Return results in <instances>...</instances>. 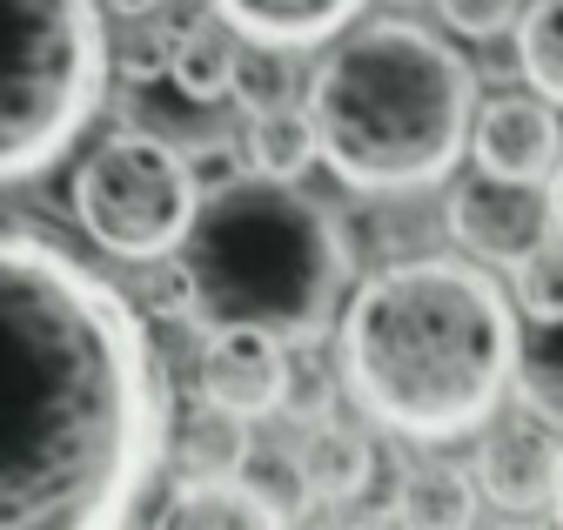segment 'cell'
Here are the masks:
<instances>
[{
    "instance_id": "cell-16",
    "label": "cell",
    "mask_w": 563,
    "mask_h": 530,
    "mask_svg": "<svg viewBox=\"0 0 563 530\" xmlns=\"http://www.w3.org/2000/svg\"><path fill=\"white\" fill-rule=\"evenodd\" d=\"M389 510L402 523H422V530H456L476 517V477L456 471V463H416Z\"/></svg>"
},
{
    "instance_id": "cell-5",
    "label": "cell",
    "mask_w": 563,
    "mask_h": 530,
    "mask_svg": "<svg viewBox=\"0 0 563 530\" xmlns=\"http://www.w3.org/2000/svg\"><path fill=\"white\" fill-rule=\"evenodd\" d=\"M114 68L101 0H0V188L75 155Z\"/></svg>"
},
{
    "instance_id": "cell-14",
    "label": "cell",
    "mask_w": 563,
    "mask_h": 530,
    "mask_svg": "<svg viewBox=\"0 0 563 530\" xmlns=\"http://www.w3.org/2000/svg\"><path fill=\"white\" fill-rule=\"evenodd\" d=\"M162 523H181V530H262V523H275V510L235 471H208V477H188L162 504Z\"/></svg>"
},
{
    "instance_id": "cell-19",
    "label": "cell",
    "mask_w": 563,
    "mask_h": 530,
    "mask_svg": "<svg viewBox=\"0 0 563 530\" xmlns=\"http://www.w3.org/2000/svg\"><path fill=\"white\" fill-rule=\"evenodd\" d=\"M188 21H175L168 8H148V14H134L114 41V68L128 81H168V60H175V41H181Z\"/></svg>"
},
{
    "instance_id": "cell-6",
    "label": "cell",
    "mask_w": 563,
    "mask_h": 530,
    "mask_svg": "<svg viewBox=\"0 0 563 530\" xmlns=\"http://www.w3.org/2000/svg\"><path fill=\"white\" fill-rule=\"evenodd\" d=\"M67 202H75V222L101 255L162 262V255H175V242L195 222L201 175L188 168V155L175 142L141 135V128H114V135H101L81 155Z\"/></svg>"
},
{
    "instance_id": "cell-17",
    "label": "cell",
    "mask_w": 563,
    "mask_h": 530,
    "mask_svg": "<svg viewBox=\"0 0 563 530\" xmlns=\"http://www.w3.org/2000/svg\"><path fill=\"white\" fill-rule=\"evenodd\" d=\"M510 34H517L523 81L563 108V0H530V8H517Z\"/></svg>"
},
{
    "instance_id": "cell-10",
    "label": "cell",
    "mask_w": 563,
    "mask_h": 530,
    "mask_svg": "<svg viewBox=\"0 0 563 530\" xmlns=\"http://www.w3.org/2000/svg\"><path fill=\"white\" fill-rule=\"evenodd\" d=\"M470 155L483 175H504V181H550V168L563 162V114L550 95L537 88H517V95H497L483 101L476 121H470Z\"/></svg>"
},
{
    "instance_id": "cell-12",
    "label": "cell",
    "mask_w": 563,
    "mask_h": 530,
    "mask_svg": "<svg viewBox=\"0 0 563 530\" xmlns=\"http://www.w3.org/2000/svg\"><path fill=\"white\" fill-rule=\"evenodd\" d=\"M242 162L255 175H275V181H302L316 162H322V142H316V114L309 101H255L249 108V128H242Z\"/></svg>"
},
{
    "instance_id": "cell-24",
    "label": "cell",
    "mask_w": 563,
    "mask_h": 530,
    "mask_svg": "<svg viewBox=\"0 0 563 530\" xmlns=\"http://www.w3.org/2000/svg\"><path fill=\"white\" fill-rule=\"evenodd\" d=\"M556 517H563V463H556Z\"/></svg>"
},
{
    "instance_id": "cell-15",
    "label": "cell",
    "mask_w": 563,
    "mask_h": 530,
    "mask_svg": "<svg viewBox=\"0 0 563 530\" xmlns=\"http://www.w3.org/2000/svg\"><path fill=\"white\" fill-rule=\"evenodd\" d=\"M235 75H242L235 27L229 21H188L175 41V60H168V81L188 101H222V95H235Z\"/></svg>"
},
{
    "instance_id": "cell-23",
    "label": "cell",
    "mask_w": 563,
    "mask_h": 530,
    "mask_svg": "<svg viewBox=\"0 0 563 530\" xmlns=\"http://www.w3.org/2000/svg\"><path fill=\"white\" fill-rule=\"evenodd\" d=\"M108 14H121V21H134V14H148V8H162V0H101Z\"/></svg>"
},
{
    "instance_id": "cell-13",
    "label": "cell",
    "mask_w": 563,
    "mask_h": 530,
    "mask_svg": "<svg viewBox=\"0 0 563 530\" xmlns=\"http://www.w3.org/2000/svg\"><path fill=\"white\" fill-rule=\"evenodd\" d=\"M302 477H309V497H329V504L363 497L376 484V443L356 423L316 417L309 423V443H302Z\"/></svg>"
},
{
    "instance_id": "cell-4",
    "label": "cell",
    "mask_w": 563,
    "mask_h": 530,
    "mask_svg": "<svg viewBox=\"0 0 563 530\" xmlns=\"http://www.w3.org/2000/svg\"><path fill=\"white\" fill-rule=\"evenodd\" d=\"M309 114L322 162L363 195L437 188L476 121L470 60L416 21L342 27L309 75Z\"/></svg>"
},
{
    "instance_id": "cell-22",
    "label": "cell",
    "mask_w": 563,
    "mask_h": 530,
    "mask_svg": "<svg viewBox=\"0 0 563 530\" xmlns=\"http://www.w3.org/2000/svg\"><path fill=\"white\" fill-rule=\"evenodd\" d=\"M550 222H556V235H563V162L550 168Z\"/></svg>"
},
{
    "instance_id": "cell-1",
    "label": "cell",
    "mask_w": 563,
    "mask_h": 530,
    "mask_svg": "<svg viewBox=\"0 0 563 530\" xmlns=\"http://www.w3.org/2000/svg\"><path fill=\"white\" fill-rule=\"evenodd\" d=\"M168 456L141 309L75 249L0 229V530H108Z\"/></svg>"
},
{
    "instance_id": "cell-9",
    "label": "cell",
    "mask_w": 563,
    "mask_h": 530,
    "mask_svg": "<svg viewBox=\"0 0 563 530\" xmlns=\"http://www.w3.org/2000/svg\"><path fill=\"white\" fill-rule=\"evenodd\" d=\"M550 202L537 195V181H504V175H476L450 195V235L463 255L476 262H523L543 235H550Z\"/></svg>"
},
{
    "instance_id": "cell-7",
    "label": "cell",
    "mask_w": 563,
    "mask_h": 530,
    "mask_svg": "<svg viewBox=\"0 0 563 530\" xmlns=\"http://www.w3.org/2000/svg\"><path fill=\"white\" fill-rule=\"evenodd\" d=\"M289 369H296L289 343L249 322L208 329V343H201V396H208V410H229L235 423L275 417L282 396H289Z\"/></svg>"
},
{
    "instance_id": "cell-18",
    "label": "cell",
    "mask_w": 563,
    "mask_h": 530,
    "mask_svg": "<svg viewBox=\"0 0 563 530\" xmlns=\"http://www.w3.org/2000/svg\"><path fill=\"white\" fill-rule=\"evenodd\" d=\"M235 477L262 490V504L275 510V523H296L302 504H309V477H302V456L296 450H275V443H249Z\"/></svg>"
},
{
    "instance_id": "cell-8",
    "label": "cell",
    "mask_w": 563,
    "mask_h": 530,
    "mask_svg": "<svg viewBox=\"0 0 563 530\" xmlns=\"http://www.w3.org/2000/svg\"><path fill=\"white\" fill-rule=\"evenodd\" d=\"M556 463H563V437L550 430L543 410H517V417H489L483 423V450H476V490L497 510H543L556 504Z\"/></svg>"
},
{
    "instance_id": "cell-11",
    "label": "cell",
    "mask_w": 563,
    "mask_h": 530,
    "mask_svg": "<svg viewBox=\"0 0 563 530\" xmlns=\"http://www.w3.org/2000/svg\"><path fill=\"white\" fill-rule=\"evenodd\" d=\"M356 8H363V0H216V14H222L242 41H255V47H268V54L335 41L349 21H356Z\"/></svg>"
},
{
    "instance_id": "cell-2",
    "label": "cell",
    "mask_w": 563,
    "mask_h": 530,
    "mask_svg": "<svg viewBox=\"0 0 563 530\" xmlns=\"http://www.w3.org/2000/svg\"><path fill=\"white\" fill-rule=\"evenodd\" d=\"M517 383V302L483 262L409 255L342 302V389L409 443L476 437Z\"/></svg>"
},
{
    "instance_id": "cell-21",
    "label": "cell",
    "mask_w": 563,
    "mask_h": 530,
    "mask_svg": "<svg viewBox=\"0 0 563 530\" xmlns=\"http://www.w3.org/2000/svg\"><path fill=\"white\" fill-rule=\"evenodd\" d=\"M517 8H523V0H437V14H443L456 34H470V41H497V34H510Z\"/></svg>"
},
{
    "instance_id": "cell-20",
    "label": "cell",
    "mask_w": 563,
    "mask_h": 530,
    "mask_svg": "<svg viewBox=\"0 0 563 530\" xmlns=\"http://www.w3.org/2000/svg\"><path fill=\"white\" fill-rule=\"evenodd\" d=\"M510 302L530 322H563V235L556 229L523 262H510Z\"/></svg>"
},
{
    "instance_id": "cell-3",
    "label": "cell",
    "mask_w": 563,
    "mask_h": 530,
    "mask_svg": "<svg viewBox=\"0 0 563 530\" xmlns=\"http://www.w3.org/2000/svg\"><path fill=\"white\" fill-rule=\"evenodd\" d=\"M168 269L181 283V322L195 329L249 322L282 343H322L356 276V249L316 195L249 168L195 202Z\"/></svg>"
}]
</instances>
